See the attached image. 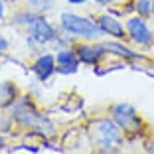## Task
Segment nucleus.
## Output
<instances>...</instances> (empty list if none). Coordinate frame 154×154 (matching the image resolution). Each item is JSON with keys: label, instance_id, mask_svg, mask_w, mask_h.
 Returning <instances> with one entry per match:
<instances>
[{"label": "nucleus", "instance_id": "f8f14e48", "mask_svg": "<svg viewBox=\"0 0 154 154\" xmlns=\"http://www.w3.org/2000/svg\"><path fill=\"white\" fill-rule=\"evenodd\" d=\"M18 97H20V91L12 81H0V111L10 109V105Z\"/></svg>", "mask_w": 154, "mask_h": 154}, {"label": "nucleus", "instance_id": "20e7f679", "mask_svg": "<svg viewBox=\"0 0 154 154\" xmlns=\"http://www.w3.org/2000/svg\"><path fill=\"white\" fill-rule=\"evenodd\" d=\"M111 119L119 125L122 132H140L142 131V121L136 113V109L131 103H115L111 107Z\"/></svg>", "mask_w": 154, "mask_h": 154}, {"label": "nucleus", "instance_id": "9d476101", "mask_svg": "<svg viewBox=\"0 0 154 154\" xmlns=\"http://www.w3.org/2000/svg\"><path fill=\"white\" fill-rule=\"evenodd\" d=\"M103 36H107L109 40H125L127 38V30H125V24L119 20V16H115L113 12H105L97 18Z\"/></svg>", "mask_w": 154, "mask_h": 154}, {"label": "nucleus", "instance_id": "6ab92c4d", "mask_svg": "<svg viewBox=\"0 0 154 154\" xmlns=\"http://www.w3.org/2000/svg\"><path fill=\"white\" fill-rule=\"evenodd\" d=\"M6 18V2L4 0H0V20Z\"/></svg>", "mask_w": 154, "mask_h": 154}, {"label": "nucleus", "instance_id": "a211bd4d", "mask_svg": "<svg viewBox=\"0 0 154 154\" xmlns=\"http://www.w3.org/2000/svg\"><path fill=\"white\" fill-rule=\"evenodd\" d=\"M69 6H85V4H89L91 0H65Z\"/></svg>", "mask_w": 154, "mask_h": 154}, {"label": "nucleus", "instance_id": "4468645a", "mask_svg": "<svg viewBox=\"0 0 154 154\" xmlns=\"http://www.w3.org/2000/svg\"><path fill=\"white\" fill-rule=\"evenodd\" d=\"M36 10H18L12 14V24L18 28H28L32 24V20L36 18Z\"/></svg>", "mask_w": 154, "mask_h": 154}, {"label": "nucleus", "instance_id": "393cba45", "mask_svg": "<svg viewBox=\"0 0 154 154\" xmlns=\"http://www.w3.org/2000/svg\"><path fill=\"white\" fill-rule=\"evenodd\" d=\"M0 154H2V152H0Z\"/></svg>", "mask_w": 154, "mask_h": 154}, {"label": "nucleus", "instance_id": "6e6552de", "mask_svg": "<svg viewBox=\"0 0 154 154\" xmlns=\"http://www.w3.org/2000/svg\"><path fill=\"white\" fill-rule=\"evenodd\" d=\"M79 67H81V61L77 57L73 45L55 50V73H59V75H75L79 71Z\"/></svg>", "mask_w": 154, "mask_h": 154}, {"label": "nucleus", "instance_id": "5701e85b", "mask_svg": "<svg viewBox=\"0 0 154 154\" xmlns=\"http://www.w3.org/2000/svg\"><path fill=\"white\" fill-rule=\"evenodd\" d=\"M150 2H152V18H154V0H150Z\"/></svg>", "mask_w": 154, "mask_h": 154}, {"label": "nucleus", "instance_id": "4be33fe9", "mask_svg": "<svg viewBox=\"0 0 154 154\" xmlns=\"http://www.w3.org/2000/svg\"><path fill=\"white\" fill-rule=\"evenodd\" d=\"M24 2H26V4H30V6H32V8H36V6L40 4L42 0H24Z\"/></svg>", "mask_w": 154, "mask_h": 154}, {"label": "nucleus", "instance_id": "2eb2a0df", "mask_svg": "<svg viewBox=\"0 0 154 154\" xmlns=\"http://www.w3.org/2000/svg\"><path fill=\"white\" fill-rule=\"evenodd\" d=\"M132 6H134L136 16H140L144 20L152 18V2L150 0H132Z\"/></svg>", "mask_w": 154, "mask_h": 154}, {"label": "nucleus", "instance_id": "7ed1b4c3", "mask_svg": "<svg viewBox=\"0 0 154 154\" xmlns=\"http://www.w3.org/2000/svg\"><path fill=\"white\" fill-rule=\"evenodd\" d=\"M10 119L14 125H18L22 128H34V125L38 122V119L42 117V113L38 111V107L34 105L32 97L20 95L18 99L10 105Z\"/></svg>", "mask_w": 154, "mask_h": 154}, {"label": "nucleus", "instance_id": "ddd939ff", "mask_svg": "<svg viewBox=\"0 0 154 154\" xmlns=\"http://www.w3.org/2000/svg\"><path fill=\"white\" fill-rule=\"evenodd\" d=\"M34 132L40 136H44V138H50V136L55 134V125L51 122L50 117H45V115H42L40 119H38V122L34 125Z\"/></svg>", "mask_w": 154, "mask_h": 154}, {"label": "nucleus", "instance_id": "f03ea898", "mask_svg": "<svg viewBox=\"0 0 154 154\" xmlns=\"http://www.w3.org/2000/svg\"><path fill=\"white\" fill-rule=\"evenodd\" d=\"M91 128L95 131L97 146L103 154H111L115 148L122 144V131L113 119H97V121H93Z\"/></svg>", "mask_w": 154, "mask_h": 154}, {"label": "nucleus", "instance_id": "f257e3e1", "mask_svg": "<svg viewBox=\"0 0 154 154\" xmlns=\"http://www.w3.org/2000/svg\"><path fill=\"white\" fill-rule=\"evenodd\" d=\"M59 30L67 36H71L73 40H83V42H97L103 38V32H101L97 20H91L87 16H81V14L75 12H65L59 14V22H57Z\"/></svg>", "mask_w": 154, "mask_h": 154}, {"label": "nucleus", "instance_id": "1a4fd4ad", "mask_svg": "<svg viewBox=\"0 0 154 154\" xmlns=\"http://www.w3.org/2000/svg\"><path fill=\"white\" fill-rule=\"evenodd\" d=\"M32 71L40 83H48L55 75V54L51 51H42L32 63Z\"/></svg>", "mask_w": 154, "mask_h": 154}, {"label": "nucleus", "instance_id": "aec40b11", "mask_svg": "<svg viewBox=\"0 0 154 154\" xmlns=\"http://www.w3.org/2000/svg\"><path fill=\"white\" fill-rule=\"evenodd\" d=\"M93 2H95L97 6H111L115 0H93Z\"/></svg>", "mask_w": 154, "mask_h": 154}, {"label": "nucleus", "instance_id": "a878e982", "mask_svg": "<svg viewBox=\"0 0 154 154\" xmlns=\"http://www.w3.org/2000/svg\"><path fill=\"white\" fill-rule=\"evenodd\" d=\"M152 45H154V44H152Z\"/></svg>", "mask_w": 154, "mask_h": 154}, {"label": "nucleus", "instance_id": "423d86ee", "mask_svg": "<svg viewBox=\"0 0 154 154\" xmlns=\"http://www.w3.org/2000/svg\"><path fill=\"white\" fill-rule=\"evenodd\" d=\"M26 32L30 38H34V40L38 42V44L42 45V48H45V45L54 44L55 36H57V28L54 26V24L48 20V16L45 14H36V18L32 20V24L26 28Z\"/></svg>", "mask_w": 154, "mask_h": 154}, {"label": "nucleus", "instance_id": "f3484780", "mask_svg": "<svg viewBox=\"0 0 154 154\" xmlns=\"http://www.w3.org/2000/svg\"><path fill=\"white\" fill-rule=\"evenodd\" d=\"M8 48H10V42H8V38L0 34V55H4L6 51H8Z\"/></svg>", "mask_w": 154, "mask_h": 154}, {"label": "nucleus", "instance_id": "9b49d317", "mask_svg": "<svg viewBox=\"0 0 154 154\" xmlns=\"http://www.w3.org/2000/svg\"><path fill=\"white\" fill-rule=\"evenodd\" d=\"M103 44H105L107 54L117 55V57H121V59L131 61V59H140L142 57L138 51H134L132 48H128V45H125V40H109V42H103Z\"/></svg>", "mask_w": 154, "mask_h": 154}, {"label": "nucleus", "instance_id": "b1692460", "mask_svg": "<svg viewBox=\"0 0 154 154\" xmlns=\"http://www.w3.org/2000/svg\"><path fill=\"white\" fill-rule=\"evenodd\" d=\"M55 2H61V0H55Z\"/></svg>", "mask_w": 154, "mask_h": 154}, {"label": "nucleus", "instance_id": "0eeeda50", "mask_svg": "<svg viewBox=\"0 0 154 154\" xmlns=\"http://www.w3.org/2000/svg\"><path fill=\"white\" fill-rule=\"evenodd\" d=\"M73 50H75L77 57L83 65H93L95 67L107 57L105 44H101V42H75Z\"/></svg>", "mask_w": 154, "mask_h": 154}, {"label": "nucleus", "instance_id": "412c9836", "mask_svg": "<svg viewBox=\"0 0 154 154\" xmlns=\"http://www.w3.org/2000/svg\"><path fill=\"white\" fill-rule=\"evenodd\" d=\"M6 148V138H4V132H2V128H0V150Z\"/></svg>", "mask_w": 154, "mask_h": 154}, {"label": "nucleus", "instance_id": "dca6fc26", "mask_svg": "<svg viewBox=\"0 0 154 154\" xmlns=\"http://www.w3.org/2000/svg\"><path fill=\"white\" fill-rule=\"evenodd\" d=\"M54 8H55V0H42V2L34 10H36V12H40V14H48V12H51Z\"/></svg>", "mask_w": 154, "mask_h": 154}, {"label": "nucleus", "instance_id": "39448f33", "mask_svg": "<svg viewBox=\"0 0 154 154\" xmlns=\"http://www.w3.org/2000/svg\"><path fill=\"white\" fill-rule=\"evenodd\" d=\"M125 30H127V38L132 42L134 45H140V48H148L154 44V32L152 28L148 26L144 18L140 16H131L125 22Z\"/></svg>", "mask_w": 154, "mask_h": 154}]
</instances>
